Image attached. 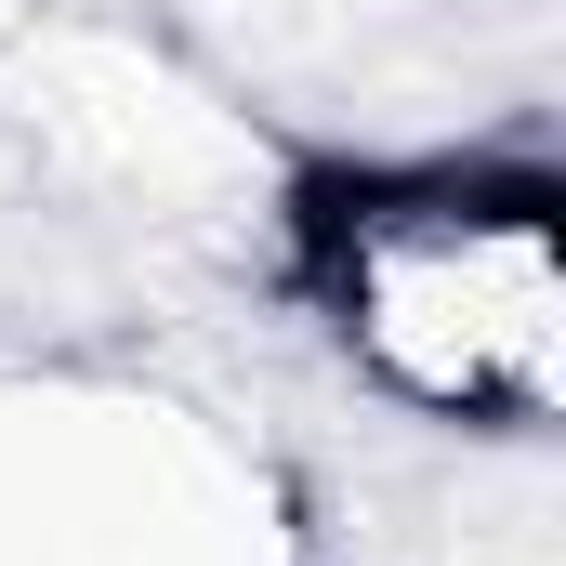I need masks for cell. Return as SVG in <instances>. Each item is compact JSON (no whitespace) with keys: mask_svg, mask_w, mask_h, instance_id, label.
I'll list each match as a JSON object with an SVG mask.
<instances>
[{"mask_svg":"<svg viewBox=\"0 0 566 566\" xmlns=\"http://www.w3.org/2000/svg\"><path fill=\"white\" fill-rule=\"evenodd\" d=\"M277 264L369 409L461 448H541L566 422V224L541 158H356L290 198Z\"/></svg>","mask_w":566,"mask_h":566,"instance_id":"cell-1","label":"cell"},{"mask_svg":"<svg viewBox=\"0 0 566 566\" xmlns=\"http://www.w3.org/2000/svg\"><path fill=\"white\" fill-rule=\"evenodd\" d=\"M0 566H277V541L185 409L0 369Z\"/></svg>","mask_w":566,"mask_h":566,"instance_id":"cell-2","label":"cell"},{"mask_svg":"<svg viewBox=\"0 0 566 566\" xmlns=\"http://www.w3.org/2000/svg\"><path fill=\"white\" fill-rule=\"evenodd\" d=\"M0 133L40 171H66L80 198L145 211V224L238 211V185L264 171V119L224 106L185 53H158L133 27H53V13L0 40Z\"/></svg>","mask_w":566,"mask_h":566,"instance_id":"cell-3","label":"cell"},{"mask_svg":"<svg viewBox=\"0 0 566 566\" xmlns=\"http://www.w3.org/2000/svg\"><path fill=\"white\" fill-rule=\"evenodd\" d=\"M27 13H40V0H0V40H13V27H27Z\"/></svg>","mask_w":566,"mask_h":566,"instance_id":"cell-4","label":"cell"}]
</instances>
